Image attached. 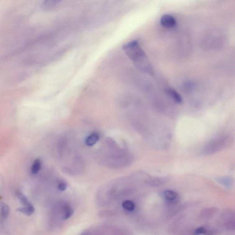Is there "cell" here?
Returning a JSON list of instances; mask_svg holds the SVG:
<instances>
[{
  "instance_id": "cell-1",
  "label": "cell",
  "mask_w": 235,
  "mask_h": 235,
  "mask_svg": "<svg viewBox=\"0 0 235 235\" xmlns=\"http://www.w3.org/2000/svg\"><path fill=\"white\" fill-rule=\"evenodd\" d=\"M122 49L139 70L150 75L154 74L151 63L138 40L128 42L123 45Z\"/></svg>"
},
{
  "instance_id": "cell-2",
  "label": "cell",
  "mask_w": 235,
  "mask_h": 235,
  "mask_svg": "<svg viewBox=\"0 0 235 235\" xmlns=\"http://www.w3.org/2000/svg\"><path fill=\"white\" fill-rule=\"evenodd\" d=\"M160 23L164 27L171 29L176 26V21L175 18L171 15L165 14L162 16L160 20Z\"/></svg>"
},
{
  "instance_id": "cell-3",
  "label": "cell",
  "mask_w": 235,
  "mask_h": 235,
  "mask_svg": "<svg viewBox=\"0 0 235 235\" xmlns=\"http://www.w3.org/2000/svg\"><path fill=\"white\" fill-rule=\"evenodd\" d=\"M224 141L221 138L220 139H218L215 141H213L212 142H210L208 145L207 148L205 149V152L210 154V153L217 151L219 149L220 147L221 148V147L223 146L224 143L223 142Z\"/></svg>"
},
{
  "instance_id": "cell-4",
  "label": "cell",
  "mask_w": 235,
  "mask_h": 235,
  "mask_svg": "<svg viewBox=\"0 0 235 235\" xmlns=\"http://www.w3.org/2000/svg\"><path fill=\"white\" fill-rule=\"evenodd\" d=\"M165 92L176 103L179 104H182V98L181 95L175 89L171 88H168L165 90Z\"/></svg>"
},
{
  "instance_id": "cell-5",
  "label": "cell",
  "mask_w": 235,
  "mask_h": 235,
  "mask_svg": "<svg viewBox=\"0 0 235 235\" xmlns=\"http://www.w3.org/2000/svg\"><path fill=\"white\" fill-rule=\"evenodd\" d=\"M16 195L18 199L20 200V203L24 206V207H25V208H32V207H34L33 205L30 203V202L28 199L27 197L20 191H16Z\"/></svg>"
},
{
  "instance_id": "cell-6",
  "label": "cell",
  "mask_w": 235,
  "mask_h": 235,
  "mask_svg": "<svg viewBox=\"0 0 235 235\" xmlns=\"http://www.w3.org/2000/svg\"><path fill=\"white\" fill-rule=\"evenodd\" d=\"M100 136L98 133L92 132L86 137L85 139V144L89 147L93 146L99 141Z\"/></svg>"
},
{
  "instance_id": "cell-7",
  "label": "cell",
  "mask_w": 235,
  "mask_h": 235,
  "mask_svg": "<svg viewBox=\"0 0 235 235\" xmlns=\"http://www.w3.org/2000/svg\"><path fill=\"white\" fill-rule=\"evenodd\" d=\"M41 162L39 159H36L32 164L31 167V172L33 175L38 174L39 170L41 169Z\"/></svg>"
},
{
  "instance_id": "cell-8",
  "label": "cell",
  "mask_w": 235,
  "mask_h": 235,
  "mask_svg": "<svg viewBox=\"0 0 235 235\" xmlns=\"http://www.w3.org/2000/svg\"><path fill=\"white\" fill-rule=\"evenodd\" d=\"M59 1H45L42 4V7L45 9H50L56 6L59 3Z\"/></svg>"
},
{
  "instance_id": "cell-9",
  "label": "cell",
  "mask_w": 235,
  "mask_h": 235,
  "mask_svg": "<svg viewBox=\"0 0 235 235\" xmlns=\"http://www.w3.org/2000/svg\"><path fill=\"white\" fill-rule=\"evenodd\" d=\"M17 211L27 216H30L34 213L35 209L34 207L32 208H25V207H20L17 210Z\"/></svg>"
},
{
  "instance_id": "cell-10",
  "label": "cell",
  "mask_w": 235,
  "mask_h": 235,
  "mask_svg": "<svg viewBox=\"0 0 235 235\" xmlns=\"http://www.w3.org/2000/svg\"><path fill=\"white\" fill-rule=\"evenodd\" d=\"M177 193L173 191L166 190L164 192V197L168 201H174L177 198Z\"/></svg>"
},
{
  "instance_id": "cell-11",
  "label": "cell",
  "mask_w": 235,
  "mask_h": 235,
  "mask_svg": "<svg viewBox=\"0 0 235 235\" xmlns=\"http://www.w3.org/2000/svg\"><path fill=\"white\" fill-rule=\"evenodd\" d=\"M122 207L125 210L129 211H132L135 208V205L132 201L126 200L122 204Z\"/></svg>"
},
{
  "instance_id": "cell-12",
  "label": "cell",
  "mask_w": 235,
  "mask_h": 235,
  "mask_svg": "<svg viewBox=\"0 0 235 235\" xmlns=\"http://www.w3.org/2000/svg\"><path fill=\"white\" fill-rule=\"evenodd\" d=\"M2 214L3 217L4 219H7L8 217L10 214V208L7 204L3 203L2 205Z\"/></svg>"
},
{
  "instance_id": "cell-13",
  "label": "cell",
  "mask_w": 235,
  "mask_h": 235,
  "mask_svg": "<svg viewBox=\"0 0 235 235\" xmlns=\"http://www.w3.org/2000/svg\"><path fill=\"white\" fill-rule=\"evenodd\" d=\"M74 211L73 209L71 207L69 206H67L65 208V214L63 215V219L64 220L68 219L69 218L71 217L74 214Z\"/></svg>"
},
{
  "instance_id": "cell-14",
  "label": "cell",
  "mask_w": 235,
  "mask_h": 235,
  "mask_svg": "<svg viewBox=\"0 0 235 235\" xmlns=\"http://www.w3.org/2000/svg\"><path fill=\"white\" fill-rule=\"evenodd\" d=\"M58 188L60 191H63L67 188V185L64 182H60L58 186Z\"/></svg>"
},
{
  "instance_id": "cell-15",
  "label": "cell",
  "mask_w": 235,
  "mask_h": 235,
  "mask_svg": "<svg viewBox=\"0 0 235 235\" xmlns=\"http://www.w3.org/2000/svg\"><path fill=\"white\" fill-rule=\"evenodd\" d=\"M205 232L206 230L204 227H199V228H197V229H196V231H195V234H201L205 233Z\"/></svg>"
},
{
  "instance_id": "cell-16",
  "label": "cell",
  "mask_w": 235,
  "mask_h": 235,
  "mask_svg": "<svg viewBox=\"0 0 235 235\" xmlns=\"http://www.w3.org/2000/svg\"><path fill=\"white\" fill-rule=\"evenodd\" d=\"M220 182L224 183V184L229 185L231 182V179L227 178V177H226V178L224 177V178H220Z\"/></svg>"
},
{
  "instance_id": "cell-17",
  "label": "cell",
  "mask_w": 235,
  "mask_h": 235,
  "mask_svg": "<svg viewBox=\"0 0 235 235\" xmlns=\"http://www.w3.org/2000/svg\"><path fill=\"white\" fill-rule=\"evenodd\" d=\"M81 235H85V234L83 233V234H82Z\"/></svg>"
}]
</instances>
